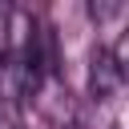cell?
<instances>
[{
  "mask_svg": "<svg viewBox=\"0 0 129 129\" xmlns=\"http://www.w3.org/2000/svg\"><path fill=\"white\" fill-rule=\"evenodd\" d=\"M121 81H125L121 56L113 48H97L93 60H89V93H93V101H113L117 89H121Z\"/></svg>",
  "mask_w": 129,
  "mask_h": 129,
  "instance_id": "1",
  "label": "cell"
}]
</instances>
